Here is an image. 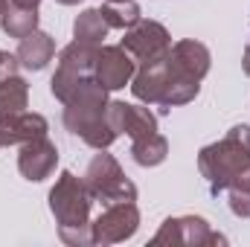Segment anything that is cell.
Listing matches in <instances>:
<instances>
[{"mask_svg": "<svg viewBox=\"0 0 250 247\" xmlns=\"http://www.w3.org/2000/svg\"><path fill=\"white\" fill-rule=\"evenodd\" d=\"M108 90L93 79H87L67 102H64V128L84 140L90 148H108L120 134L108 123Z\"/></svg>", "mask_w": 250, "mask_h": 247, "instance_id": "1", "label": "cell"}, {"mask_svg": "<svg viewBox=\"0 0 250 247\" xmlns=\"http://www.w3.org/2000/svg\"><path fill=\"white\" fill-rule=\"evenodd\" d=\"M90 204H93V195L87 192L84 181L64 169L56 186L50 189V212L56 215L59 239L64 245H93V239H90Z\"/></svg>", "mask_w": 250, "mask_h": 247, "instance_id": "2", "label": "cell"}, {"mask_svg": "<svg viewBox=\"0 0 250 247\" xmlns=\"http://www.w3.org/2000/svg\"><path fill=\"white\" fill-rule=\"evenodd\" d=\"M250 166V125H233L224 140L198 151V172L209 184V192H227L233 181Z\"/></svg>", "mask_w": 250, "mask_h": 247, "instance_id": "3", "label": "cell"}, {"mask_svg": "<svg viewBox=\"0 0 250 247\" xmlns=\"http://www.w3.org/2000/svg\"><path fill=\"white\" fill-rule=\"evenodd\" d=\"M96 53L99 47L96 44H87V41H73L67 44L62 53H59V67L53 73V82H50V90L59 102H67L87 79H93V70H96Z\"/></svg>", "mask_w": 250, "mask_h": 247, "instance_id": "4", "label": "cell"}, {"mask_svg": "<svg viewBox=\"0 0 250 247\" xmlns=\"http://www.w3.org/2000/svg\"><path fill=\"white\" fill-rule=\"evenodd\" d=\"M82 181L87 186V192L93 195V201H102L105 206L117 201H137V186L123 172L117 157L105 154V148H99V154L87 163Z\"/></svg>", "mask_w": 250, "mask_h": 247, "instance_id": "5", "label": "cell"}, {"mask_svg": "<svg viewBox=\"0 0 250 247\" xmlns=\"http://www.w3.org/2000/svg\"><path fill=\"white\" fill-rule=\"evenodd\" d=\"M151 245H169V247H209V245H227L221 233H212L207 218L201 215H181V218H166L160 230L154 233Z\"/></svg>", "mask_w": 250, "mask_h": 247, "instance_id": "6", "label": "cell"}, {"mask_svg": "<svg viewBox=\"0 0 250 247\" xmlns=\"http://www.w3.org/2000/svg\"><path fill=\"white\" fill-rule=\"evenodd\" d=\"M137 230H140L137 204L134 201H117V204H108V209L90 224V239H93V245L108 247L128 242Z\"/></svg>", "mask_w": 250, "mask_h": 247, "instance_id": "7", "label": "cell"}, {"mask_svg": "<svg viewBox=\"0 0 250 247\" xmlns=\"http://www.w3.org/2000/svg\"><path fill=\"white\" fill-rule=\"evenodd\" d=\"M120 47L131 53L134 62L146 64V62H154V59H160V56L169 53L172 35H169V29L160 21H143L140 18L131 29H125Z\"/></svg>", "mask_w": 250, "mask_h": 247, "instance_id": "8", "label": "cell"}, {"mask_svg": "<svg viewBox=\"0 0 250 247\" xmlns=\"http://www.w3.org/2000/svg\"><path fill=\"white\" fill-rule=\"evenodd\" d=\"M59 166V148L50 137H35L29 143H21V154H18V172L32 181L41 184L47 181Z\"/></svg>", "mask_w": 250, "mask_h": 247, "instance_id": "9", "label": "cell"}, {"mask_svg": "<svg viewBox=\"0 0 250 247\" xmlns=\"http://www.w3.org/2000/svg\"><path fill=\"white\" fill-rule=\"evenodd\" d=\"M134 73H137V62L131 59L128 50H123L120 44L117 47H99L93 76L105 90H123L125 84H131Z\"/></svg>", "mask_w": 250, "mask_h": 247, "instance_id": "10", "label": "cell"}, {"mask_svg": "<svg viewBox=\"0 0 250 247\" xmlns=\"http://www.w3.org/2000/svg\"><path fill=\"white\" fill-rule=\"evenodd\" d=\"M169 79H172V64H169V53H166L154 62H146L137 67V73L131 79V93L146 105H160Z\"/></svg>", "mask_w": 250, "mask_h": 247, "instance_id": "11", "label": "cell"}, {"mask_svg": "<svg viewBox=\"0 0 250 247\" xmlns=\"http://www.w3.org/2000/svg\"><path fill=\"white\" fill-rule=\"evenodd\" d=\"M108 123L117 134H128L131 140H140L157 131V117L148 108L128 105V102H108Z\"/></svg>", "mask_w": 250, "mask_h": 247, "instance_id": "12", "label": "cell"}, {"mask_svg": "<svg viewBox=\"0 0 250 247\" xmlns=\"http://www.w3.org/2000/svg\"><path fill=\"white\" fill-rule=\"evenodd\" d=\"M169 59H172V64H175L178 73H184V76L195 79V82H201V79L209 73V62H212L209 50H207L201 41H192V38H184V41L172 44Z\"/></svg>", "mask_w": 250, "mask_h": 247, "instance_id": "13", "label": "cell"}, {"mask_svg": "<svg viewBox=\"0 0 250 247\" xmlns=\"http://www.w3.org/2000/svg\"><path fill=\"white\" fill-rule=\"evenodd\" d=\"M50 125L41 114H18V117H9V120H0V145H21V143H29L35 137H47Z\"/></svg>", "mask_w": 250, "mask_h": 247, "instance_id": "14", "label": "cell"}, {"mask_svg": "<svg viewBox=\"0 0 250 247\" xmlns=\"http://www.w3.org/2000/svg\"><path fill=\"white\" fill-rule=\"evenodd\" d=\"M18 62L21 67H26V70H44L47 64L53 62V56H56V41H53V35H47V32H41V29H35V32H29L26 38H21V44H18Z\"/></svg>", "mask_w": 250, "mask_h": 247, "instance_id": "15", "label": "cell"}, {"mask_svg": "<svg viewBox=\"0 0 250 247\" xmlns=\"http://www.w3.org/2000/svg\"><path fill=\"white\" fill-rule=\"evenodd\" d=\"M131 157L137 166H160L166 157H169V140L163 134H148V137H140V140H131Z\"/></svg>", "mask_w": 250, "mask_h": 247, "instance_id": "16", "label": "cell"}, {"mask_svg": "<svg viewBox=\"0 0 250 247\" xmlns=\"http://www.w3.org/2000/svg\"><path fill=\"white\" fill-rule=\"evenodd\" d=\"M0 26L9 38H26L29 32L38 29V9H29V6H18V3H9L3 18H0Z\"/></svg>", "mask_w": 250, "mask_h": 247, "instance_id": "17", "label": "cell"}, {"mask_svg": "<svg viewBox=\"0 0 250 247\" xmlns=\"http://www.w3.org/2000/svg\"><path fill=\"white\" fill-rule=\"evenodd\" d=\"M108 32H111V26H108V21L102 18L99 9H84L73 21V38L76 41H87V44L102 47V41L108 38Z\"/></svg>", "mask_w": 250, "mask_h": 247, "instance_id": "18", "label": "cell"}, {"mask_svg": "<svg viewBox=\"0 0 250 247\" xmlns=\"http://www.w3.org/2000/svg\"><path fill=\"white\" fill-rule=\"evenodd\" d=\"M29 105V84L21 76H12L9 82L0 84V120L23 114Z\"/></svg>", "mask_w": 250, "mask_h": 247, "instance_id": "19", "label": "cell"}, {"mask_svg": "<svg viewBox=\"0 0 250 247\" xmlns=\"http://www.w3.org/2000/svg\"><path fill=\"white\" fill-rule=\"evenodd\" d=\"M99 12H102V18L108 21L111 29H123V32L131 29V26L143 18V15H140V6H137L134 0H108Z\"/></svg>", "mask_w": 250, "mask_h": 247, "instance_id": "20", "label": "cell"}, {"mask_svg": "<svg viewBox=\"0 0 250 247\" xmlns=\"http://www.w3.org/2000/svg\"><path fill=\"white\" fill-rule=\"evenodd\" d=\"M227 198H230V209L233 215L239 218H250V166L233 181V186L227 189Z\"/></svg>", "mask_w": 250, "mask_h": 247, "instance_id": "21", "label": "cell"}, {"mask_svg": "<svg viewBox=\"0 0 250 247\" xmlns=\"http://www.w3.org/2000/svg\"><path fill=\"white\" fill-rule=\"evenodd\" d=\"M18 67H21L18 56H12V53L0 50V84H3V82H9L12 76H18Z\"/></svg>", "mask_w": 250, "mask_h": 247, "instance_id": "22", "label": "cell"}, {"mask_svg": "<svg viewBox=\"0 0 250 247\" xmlns=\"http://www.w3.org/2000/svg\"><path fill=\"white\" fill-rule=\"evenodd\" d=\"M242 70H245V76H250V44L245 47V56H242Z\"/></svg>", "mask_w": 250, "mask_h": 247, "instance_id": "23", "label": "cell"}, {"mask_svg": "<svg viewBox=\"0 0 250 247\" xmlns=\"http://www.w3.org/2000/svg\"><path fill=\"white\" fill-rule=\"evenodd\" d=\"M12 3H18V6H29V9H38L41 0H12Z\"/></svg>", "mask_w": 250, "mask_h": 247, "instance_id": "24", "label": "cell"}, {"mask_svg": "<svg viewBox=\"0 0 250 247\" xmlns=\"http://www.w3.org/2000/svg\"><path fill=\"white\" fill-rule=\"evenodd\" d=\"M56 3H62V6H76V3H82V0H56Z\"/></svg>", "mask_w": 250, "mask_h": 247, "instance_id": "25", "label": "cell"}, {"mask_svg": "<svg viewBox=\"0 0 250 247\" xmlns=\"http://www.w3.org/2000/svg\"><path fill=\"white\" fill-rule=\"evenodd\" d=\"M6 6H9V0H0V18H3V12H6Z\"/></svg>", "mask_w": 250, "mask_h": 247, "instance_id": "26", "label": "cell"}]
</instances>
